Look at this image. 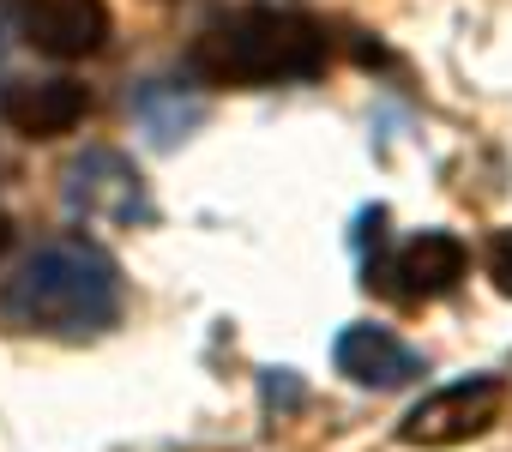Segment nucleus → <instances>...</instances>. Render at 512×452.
I'll return each instance as SVG.
<instances>
[{"label":"nucleus","instance_id":"obj_4","mask_svg":"<svg viewBox=\"0 0 512 452\" xmlns=\"http://www.w3.org/2000/svg\"><path fill=\"white\" fill-rule=\"evenodd\" d=\"M0 7L49 61H85L109 43V0H0Z\"/></svg>","mask_w":512,"mask_h":452},{"label":"nucleus","instance_id":"obj_3","mask_svg":"<svg viewBox=\"0 0 512 452\" xmlns=\"http://www.w3.org/2000/svg\"><path fill=\"white\" fill-rule=\"evenodd\" d=\"M500 416H506V380L476 374V380H458V386L428 392V398L398 422V440H404V446H422V452H446V446L482 440Z\"/></svg>","mask_w":512,"mask_h":452},{"label":"nucleus","instance_id":"obj_1","mask_svg":"<svg viewBox=\"0 0 512 452\" xmlns=\"http://www.w3.org/2000/svg\"><path fill=\"white\" fill-rule=\"evenodd\" d=\"M121 320V272L91 242H55L0 278V332L19 338H97Z\"/></svg>","mask_w":512,"mask_h":452},{"label":"nucleus","instance_id":"obj_5","mask_svg":"<svg viewBox=\"0 0 512 452\" xmlns=\"http://www.w3.org/2000/svg\"><path fill=\"white\" fill-rule=\"evenodd\" d=\"M464 272H470L464 242L446 236V230H422V236H410V242L392 254V266L380 272V284H386L404 308H422V302L452 296V290L464 284Z\"/></svg>","mask_w":512,"mask_h":452},{"label":"nucleus","instance_id":"obj_8","mask_svg":"<svg viewBox=\"0 0 512 452\" xmlns=\"http://www.w3.org/2000/svg\"><path fill=\"white\" fill-rule=\"evenodd\" d=\"M332 362H338V374H344V380L374 386V392L410 386V380L422 374V356H416L404 338H392L386 326H344V332H338V344H332Z\"/></svg>","mask_w":512,"mask_h":452},{"label":"nucleus","instance_id":"obj_2","mask_svg":"<svg viewBox=\"0 0 512 452\" xmlns=\"http://www.w3.org/2000/svg\"><path fill=\"white\" fill-rule=\"evenodd\" d=\"M332 37L320 19L290 13V7H235L199 25L187 43V67L199 85L217 91H266V85H296L326 73Z\"/></svg>","mask_w":512,"mask_h":452},{"label":"nucleus","instance_id":"obj_9","mask_svg":"<svg viewBox=\"0 0 512 452\" xmlns=\"http://www.w3.org/2000/svg\"><path fill=\"white\" fill-rule=\"evenodd\" d=\"M488 278H494L500 296H512V230L494 236V248H488Z\"/></svg>","mask_w":512,"mask_h":452},{"label":"nucleus","instance_id":"obj_6","mask_svg":"<svg viewBox=\"0 0 512 452\" xmlns=\"http://www.w3.org/2000/svg\"><path fill=\"white\" fill-rule=\"evenodd\" d=\"M91 115V91L79 79H13L0 91V121L19 139H61Z\"/></svg>","mask_w":512,"mask_h":452},{"label":"nucleus","instance_id":"obj_10","mask_svg":"<svg viewBox=\"0 0 512 452\" xmlns=\"http://www.w3.org/2000/svg\"><path fill=\"white\" fill-rule=\"evenodd\" d=\"M7 248H13V217L0 211V254H7Z\"/></svg>","mask_w":512,"mask_h":452},{"label":"nucleus","instance_id":"obj_7","mask_svg":"<svg viewBox=\"0 0 512 452\" xmlns=\"http://www.w3.org/2000/svg\"><path fill=\"white\" fill-rule=\"evenodd\" d=\"M67 199L85 217H151V199H145L139 169L127 157H115V151H85L67 169Z\"/></svg>","mask_w":512,"mask_h":452}]
</instances>
